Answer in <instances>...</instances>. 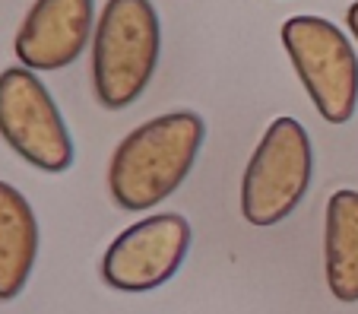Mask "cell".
I'll list each match as a JSON object with an SVG mask.
<instances>
[{
    "label": "cell",
    "instance_id": "1",
    "mask_svg": "<svg viewBox=\"0 0 358 314\" xmlns=\"http://www.w3.org/2000/svg\"><path fill=\"white\" fill-rule=\"evenodd\" d=\"M206 140L196 111L178 108L143 121L117 143L108 165V194L117 210L143 213L169 200L187 181Z\"/></svg>",
    "mask_w": 358,
    "mask_h": 314
},
{
    "label": "cell",
    "instance_id": "2",
    "mask_svg": "<svg viewBox=\"0 0 358 314\" xmlns=\"http://www.w3.org/2000/svg\"><path fill=\"white\" fill-rule=\"evenodd\" d=\"M162 51L159 13L146 0H111L92 32V92L101 108L134 105L152 83Z\"/></svg>",
    "mask_w": 358,
    "mask_h": 314
},
{
    "label": "cell",
    "instance_id": "3",
    "mask_svg": "<svg viewBox=\"0 0 358 314\" xmlns=\"http://www.w3.org/2000/svg\"><path fill=\"white\" fill-rule=\"evenodd\" d=\"M282 48L327 124L352 121L358 108V55L349 35L324 16H292L279 29Z\"/></svg>",
    "mask_w": 358,
    "mask_h": 314
},
{
    "label": "cell",
    "instance_id": "4",
    "mask_svg": "<svg viewBox=\"0 0 358 314\" xmlns=\"http://www.w3.org/2000/svg\"><path fill=\"white\" fill-rule=\"evenodd\" d=\"M314 175V150L308 130L295 117H276L264 130L241 178V216L266 229L282 222L304 200Z\"/></svg>",
    "mask_w": 358,
    "mask_h": 314
},
{
    "label": "cell",
    "instance_id": "5",
    "mask_svg": "<svg viewBox=\"0 0 358 314\" xmlns=\"http://www.w3.org/2000/svg\"><path fill=\"white\" fill-rule=\"evenodd\" d=\"M0 137L32 169L61 175L73 165L76 150L48 86L26 67L0 73Z\"/></svg>",
    "mask_w": 358,
    "mask_h": 314
},
{
    "label": "cell",
    "instance_id": "6",
    "mask_svg": "<svg viewBox=\"0 0 358 314\" xmlns=\"http://www.w3.org/2000/svg\"><path fill=\"white\" fill-rule=\"evenodd\" d=\"M190 222L181 213H152L127 226L101 257V280L117 292H152L181 270Z\"/></svg>",
    "mask_w": 358,
    "mask_h": 314
},
{
    "label": "cell",
    "instance_id": "7",
    "mask_svg": "<svg viewBox=\"0 0 358 314\" xmlns=\"http://www.w3.org/2000/svg\"><path fill=\"white\" fill-rule=\"evenodd\" d=\"M95 20L92 0H38L13 38L20 67L32 73L70 67L92 45Z\"/></svg>",
    "mask_w": 358,
    "mask_h": 314
},
{
    "label": "cell",
    "instance_id": "8",
    "mask_svg": "<svg viewBox=\"0 0 358 314\" xmlns=\"http://www.w3.org/2000/svg\"><path fill=\"white\" fill-rule=\"evenodd\" d=\"M38 257V219L26 194L0 181V301L26 289Z\"/></svg>",
    "mask_w": 358,
    "mask_h": 314
},
{
    "label": "cell",
    "instance_id": "9",
    "mask_svg": "<svg viewBox=\"0 0 358 314\" xmlns=\"http://www.w3.org/2000/svg\"><path fill=\"white\" fill-rule=\"evenodd\" d=\"M324 273L343 305L358 301V191H336L324 213Z\"/></svg>",
    "mask_w": 358,
    "mask_h": 314
},
{
    "label": "cell",
    "instance_id": "10",
    "mask_svg": "<svg viewBox=\"0 0 358 314\" xmlns=\"http://www.w3.org/2000/svg\"><path fill=\"white\" fill-rule=\"evenodd\" d=\"M345 26L352 29V35H355V41H358V3H352V7L345 10Z\"/></svg>",
    "mask_w": 358,
    "mask_h": 314
}]
</instances>
